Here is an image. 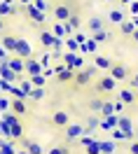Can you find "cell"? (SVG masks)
<instances>
[{
  "label": "cell",
  "instance_id": "32",
  "mask_svg": "<svg viewBox=\"0 0 138 154\" xmlns=\"http://www.w3.org/2000/svg\"><path fill=\"white\" fill-rule=\"evenodd\" d=\"M47 154H70V149L66 147V145H59V147H52Z\"/></svg>",
  "mask_w": 138,
  "mask_h": 154
},
{
  "label": "cell",
  "instance_id": "41",
  "mask_svg": "<svg viewBox=\"0 0 138 154\" xmlns=\"http://www.w3.org/2000/svg\"><path fill=\"white\" fill-rule=\"evenodd\" d=\"M131 40H133V42H136V45H138V28L133 30V33H131Z\"/></svg>",
  "mask_w": 138,
  "mask_h": 154
},
{
  "label": "cell",
  "instance_id": "42",
  "mask_svg": "<svg viewBox=\"0 0 138 154\" xmlns=\"http://www.w3.org/2000/svg\"><path fill=\"white\" fill-rule=\"evenodd\" d=\"M2 30H5V19L0 17V33H2Z\"/></svg>",
  "mask_w": 138,
  "mask_h": 154
},
{
  "label": "cell",
  "instance_id": "26",
  "mask_svg": "<svg viewBox=\"0 0 138 154\" xmlns=\"http://www.w3.org/2000/svg\"><path fill=\"white\" fill-rule=\"evenodd\" d=\"M124 19H127V17H124V12H122V10H112L108 14V21H110V23H115V26H117L119 21H124Z\"/></svg>",
  "mask_w": 138,
  "mask_h": 154
},
{
  "label": "cell",
  "instance_id": "43",
  "mask_svg": "<svg viewBox=\"0 0 138 154\" xmlns=\"http://www.w3.org/2000/svg\"><path fill=\"white\" fill-rule=\"evenodd\" d=\"M133 26H136V28H138V17H136V19H133Z\"/></svg>",
  "mask_w": 138,
  "mask_h": 154
},
{
  "label": "cell",
  "instance_id": "25",
  "mask_svg": "<svg viewBox=\"0 0 138 154\" xmlns=\"http://www.w3.org/2000/svg\"><path fill=\"white\" fill-rule=\"evenodd\" d=\"M45 91H47L45 87H33V89H30V94H28V98L33 100V103H38V100L45 98Z\"/></svg>",
  "mask_w": 138,
  "mask_h": 154
},
{
  "label": "cell",
  "instance_id": "20",
  "mask_svg": "<svg viewBox=\"0 0 138 154\" xmlns=\"http://www.w3.org/2000/svg\"><path fill=\"white\" fill-rule=\"evenodd\" d=\"M19 143L24 145V149H26L28 154H45V149H42V147H40V145L35 143V140H28V138H21Z\"/></svg>",
  "mask_w": 138,
  "mask_h": 154
},
{
  "label": "cell",
  "instance_id": "31",
  "mask_svg": "<svg viewBox=\"0 0 138 154\" xmlns=\"http://www.w3.org/2000/svg\"><path fill=\"white\" fill-rule=\"evenodd\" d=\"M52 33H54L56 38H66V28H63V23L56 21V23H54V28H52Z\"/></svg>",
  "mask_w": 138,
  "mask_h": 154
},
{
  "label": "cell",
  "instance_id": "44",
  "mask_svg": "<svg viewBox=\"0 0 138 154\" xmlns=\"http://www.w3.org/2000/svg\"><path fill=\"white\" fill-rule=\"evenodd\" d=\"M119 2H122V5H127V2H131V0H119Z\"/></svg>",
  "mask_w": 138,
  "mask_h": 154
},
{
  "label": "cell",
  "instance_id": "40",
  "mask_svg": "<svg viewBox=\"0 0 138 154\" xmlns=\"http://www.w3.org/2000/svg\"><path fill=\"white\" fill-rule=\"evenodd\" d=\"M129 152L138 154V140H129Z\"/></svg>",
  "mask_w": 138,
  "mask_h": 154
},
{
  "label": "cell",
  "instance_id": "45",
  "mask_svg": "<svg viewBox=\"0 0 138 154\" xmlns=\"http://www.w3.org/2000/svg\"><path fill=\"white\" fill-rule=\"evenodd\" d=\"M133 140H138V133H133Z\"/></svg>",
  "mask_w": 138,
  "mask_h": 154
},
{
  "label": "cell",
  "instance_id": "23",
  "mask_svg": "<svg viewBox=\"0 0 138 154\" xmlns=\"http://www.w3.org/2000/svg\"><path fill=\"white\" fill-rule=\"evenodd\" d=\"M99 122H101L99 115L87 117V124H84V133H82V135H87V133H91V131H96V128H99Z\"/></svg>",
  "mask_w": 138,
  "mask_h": 154
},
{
  "label": "cell",
  "instance_id": "12",
  "mask_svg": "<svg viewBox=\"0 0 138 154\" xmlns=\"http://www.w3.org/2000/svg\"><path fill=\"white\" fill-rule=\"evenodd\" d=\"M0 47L5 49L7 54H14V47H17V38L2 30V33H0Z\"/></svg>",
  "mask_w": 138,
  "mask_h": 154
},
{
  "label": "cell",
  "instance_id": "15",
  "mask_svg": "<svg viewBox=\"0 0 138 154\" xmlns=\"http://www.w3.org/2000/svg\"><path fill=\"white\" fill-rule=\"evenodd\" d=\"M89 38L94 40L96 45H105V42L110 45V42H112V33H110V30H105V28H101V30H96V33H91Z\"/></svg>",
  "mask_w": 138,
  "mask_h": 154
},
{
  "label": "cell",
  "instance_id": "37",
  "mask_svg": "<svg viewBox=\"0 0 138 154\" xmlns=\"http://www.w3.org/2000/svg\"><path fill=\"white\" fill-rule=\"evenodd\" d=\"M127 82H129V84H131V89H136V91H138V72H133V75L129 77Z\"/></svg>",
  "mask_w": 138,
  "mask_h": 154
},
{
  "label": "cell",
  "instance_id": "38",
  "mask_svg": "<svg viewBox=\"0 0 138 154\" xmlns=\"http://www.w3.org/2000/svg\"><path fill=\"white\" fill-rule=\"evenodd\" d=\"M30 89H33V84H30V82H26V79H21V91H24L26 96L30 94Z\"/></svg>",
  "mask_w": 138,
  "mask_h": 154
},
{
  "label": "cell",
  "instance_id": "48",
  "mask_svg": "<svg viewBox=\"0 0 138 154\" xmlns=\"http://www.w3.org/2000/svg\"><path fill=\"white\" fill-rule=\"evenodd\" d=\"M0 94H2V87H0Z\"/></svg>",
  "mask_w": 138,
  "mask_h": 154
},
{
  "label": "cell",
  "instance_id": "24",
  "mask_svg": "<svg viewBox=\"0 0 138 154\" xmlns=\"http://www.w3.org/2000/svg\"><path fill=\"white\" fill-rule=\"evenodd\" d=\"M99 149L101 154H115L117 145H115V140H103V143H99Z\"/></svg>",
  "mask_w": 138,
  "mask_h": 154
},
{
  "label": "cell",
  "instance_id": "17",
  "mask_svg": "<svg viewBox=\"0 0 138 154\" xmlns=\"http://www.w3.org/2000/svg\"><path fill=\"white\" fill-rule=\"evenodd\" d=\"M14 54H17V56H21V58H26V56H30V54H33V49H30V45L26 42V40L17 38V47H14Z\"/></svg>",
  "mask_w": 138,
  "mask_h": 154
},
{
  "label": "cell",
  "instance_id": "1",
  "mask_svg": "<svg viewBox=\"0 0 138 154\" xmlns=\"http://www.w3.org/2000/svg\"><path fill=\"white\" fill-rule=\"evenodd\" d=\"M75 12V2L73 0H56L54 5H52V17H54V21H68L70 14Z\"/></svg>",
  "mask_w": 138,
  "mask_h": 154
},
{
  "label": "cell",
  "instance_id": "13",
  "mask_svg": "<svg viewBox=\"0 0 138 154\" xmlns=\"http://www.w3.org/2000/svg\"><path fill=\"white\" fill-rule=\"evenodd\" d=\"M5 66L10 68L14 75H24V58L21 56H12V58H5Z\"/></svg>",
  "mask_w": 138,
  "mask_h": 154
},
{
  "label": "cell",
  "instance_id": "3",
  "mask_svg": "<svg viewBox=\"0 0 138 154\" xmlns=\"http://www.w3.org/2000/svg\"><path fill=\"white\" fill-rule=\"evenodd\" d=\"M131 72H133V70H131L129 66H124V63H119V61H115V63L110 66V70H108V75L112 77L117 84H124L129 77H131Z\"/></svg>",
  "mask_w": 138,
  "mask_h": 154
},
{
  "label": "cell",
  "instance_id": "4",
  "mask_svg": "<svg viewBox=\"0 0 138 154\" xmlns=\"http://www.w3.org/2000/svg\"><path fill=\"white\" fill-rule=\"evenodd\" d=\"M117 87H119V84H117V82H115V79L108 75V72H105L103 77H99V79L94 82V91H96V94H101V96H105V94H112V91H117Z\"/></svg>",
  "mask_w": 138,
  "mask_h": 154
},
{
  "label": "cell",
  "instance_id": "22",
  "mask_svg": "<svg viewBox=\"0 0 138 154\" xmlns=\"http://www.w3.org/2000/svg\"><path fill=\"white\" fill-rule=\"evenodd\" d=\"M117 26H119V33H122L124 38H131V33L136 30V26H133V21H131V19H124V21H119Z\"/></svg>",
  "mask_w": 138,
  "mask_h": 154
},
{
  "label": "cell",
  "instance_id": "14",
  "mask_svg": "<svg viewBox=\"0 0 138 154\" xmlns=\"http://www.w3.org/2000/svg\"><path fill=\"white\" fill-rule=\"evenodd\" d=\"M54 42H56V35H54L52 30H47V28H42V30H40V45L47 49V51L54 47Z\"/></svg>",
  "mask_w": 138,
  "mask_h": 154
},
{
  "label": "cell",
  "instance_id": "28",
  "mask_svg": "<svg viewBox=\"0 0 138 154\" xmlns=\"http://www.w3.org/2000/svg\"><path fill=\"white\" fill-rule=\"evenodd\" d=\"M115 110H112V103L110 100H103V105H101V110H99V117H108V115H112Z\"/></svg>",
  "mask_w": 138,
  "mask_h": 154
},
{
  "label": "cell",
  "instance_id": "8",
  "mask_svg": "<svg viewBox=\"0 0 138 154\" xmlns=\"http://www.w3.org/2000/svg\"><path fill=\"white\" fill-rule=\"evenodd\" d=\"M38 72H42V66H40V61L35 56H33V54H30V56H26L24 58V75H38Z\"/></svg>",
  "mask_w": 138,
  "mask_h": 154
},
{
  "label": "cell",
  "instance_id": "29",
  "mask_svg": "<svg viewBox=\"0 0 138 154\" xmlns=\"http://www.w3.org/2000/svg\"><path fill=\"white\" fill-rule=\"evenodd\" d=\"M7 14H17V7H12L10 2H0V17H7Z\"/></svg>",
  "mask_w": 138,
  "mask_h": 154
},
{
  "label": "cell",
  "instance_id": "39",
  "mask_svg": "<svg viewBox=\"0 0 138 154\" xmlns=\"http://www.w3.org/2000/svg\"><path fill=\"white\" fill-rule=\"evenodd\" d=\"M66 45H68V49H70V51L80 47V42H77V40H73V38H68V40H66Z\"/></svg>",
  "mask_w": 138,
  "mask_h": 154
},
{
  "label": "cell",
  "instance_id": "46",
  "mask_svg": "<svg viewBox=\"0 0 138 154\" xmlns=\"http://www.w3.org/2000/svg\"><path fill=\"white\" fill-rule=\"evenodd\" d=\"M19 154H28V152H26V149H24V152H19Z\"/></svg>",
  "mask_w": 138,
  "mask_h": 154
},
{
  "label": "cell",
  "instance_id": "36",
  "mask_svg": "<svg viewBox=\"0 0 138 154\" xmlns=\"http://www.w3.org/2000/svg\"><path fill=\"white\" fill-rule=\"evenodd\" d=\"M10 91H12V98H28L21 89H17V87H10Z\"/></svg>",
  "mask_w": 138,
  "mask_h": 154
},
{
  "label": "cell",
  "instance_id": "33",
  "mask_svg": "<svg viewBox=\"0 0 138 154\" xmlns=\"http://www.w3.org/2000/svg\"><path fill=\"white\" fill-rule=\"evenodd\" d=\"M10 100H12V98L0 96V112H7V110H10Z\"/></svg>",
  "mask_w": 138,
  "mask_h": 154
},
{
  "label": "cell",
  "instance_id": "6",
  "mask_svg": "<svg viewBox=\"0 0 138 154\" xmlns=\"http://www.w3.org/2000/svg\"><path fill=\"white\" fill-rule=\"evenodd\" d=\"M49 124L54 126V128H66V126L70 124V115L68 110H54L49 117Z\"/></svg>",
  "mask_w": 138,
  "mask_h": 154
},
{
  "label": "cell",
  "instance_id": "21",
  "mask_svg": "<svg viewBox=\"0 0 138 154\" xmlns=\"http://www.w3.org/2000/svg\"><path fill=\"white\" fill-rule=\"evenodd\" d=\"M89 33H96V30H101V28H105V19L103 17H89Z\"/></svg>",
  "mask_w": 138,
  "mask_h": 154
},
{
  "label": "cell",
  "instance_id": "10",
  "mask_svg": "<svg viewBox=\"0 0 138 154\" xmlns=\"http://www.w3.org/2000/svg\"><path fill=\"white\" fill-rule=\"evenodd\" d=\"M21 138H24V122H21V117H17L10 122V140L19 143Z\"/></svg>",
  "mask_w": 138,
  "mask_h": 154
},
{
  "label": "cell",
  "instance_id": "16",
  "mask_svg": "<svg viewBox=\"0 0 138 154\" xmlns=\"http://www.w3.org/2000/svg\"><path fill=\"white\" fill-rule=\"evenodd\" d=\"M91 63L99 68V70H105V72H108V70H110V66H112L115 61H112L110 56H103V54H94V61H91Z\"/></svg>",
  "mask_w": 138,
  "mask_h": 154
},
{
  "label": "cell",
  "instance_id": "9",
  "mask_svg": "<svg viewBox=\"0 0 138 154\" xmlns=\"http://www.w3.org/2000/svg\"><path fill=\"white\" fill-rule=\"evenodd\" d=\"M80 26H82V14H80L77 10L70 14L68 21H63V28H66V35H73L75 30H80Z\"/></svg>",
  "mask_w": 138,
  "mask_h": 154
},
{
  "label": "cell",
  "instance_id": "5",
  "mask_svg": "<svg viewBox=\"0 0 138 154\" xmlns=\"http://www.w3.org/2000/svg\"><path fill=\"white\" fill-rule=\"evenodd\" d=\"M24 12H26V17H28V21L33 23V26H40V28L47 26V14H45L42 10H38V7H33L30 2L24 7Z\"/></svg>",
  "mask_w": 138,
  "mask_h": 154
},
{
  "label": "cell",
  "instance_id": "30",
  "mask_svg": "<svg viewBox=\"0 0 138 154\" xmlns=\"http://www.w3.org/2000/svg\"><path fill=\"white\" fill-rule=\"evenodd\" d=\"M45 79H47V77L42 75V72H38V75H30V84H33V87H45Z\"/></svg>",
  "mask_w": 138,
  "mask_h": 154
},
{
  "label": "cell",
  "instance_id": "35",
  "mask_svg": "<svg viewBox=\"0 0 138 154\" xmlns=\"http://www.w3.org/2000/svg\"><path fill=\"white\" fill-rule=\"evenodd\" d=\"M82 49H89V51H96V49H99V45H96L94 40L89 38V42H82Z\"/></svg>",
  "mask_w": 138,
  "mask_h": 154
},
{
  "label": "cell",
  "instance_id": "19",
  "mask_svg": "<svg viewBox=\"0 0 138 154\" xmlns=\"http://www.w3.org/2000/svg\"><path fill=\"white\" fill-rule=\"evenodd\" d=\"M82 133H84V126H80V124H68L66 126V140H77Z\"/></svg>",
  "mask_w": 138,
  "mask_h": 154
},
{
  "label": "cell",
  "instance_id": "2",
  "mask_svg": "<svg viewBox=\"0 0 138 154\" xmlns=\"http://www.w3.org/2000/svg\"><path fill=\"white\" fill-rule=\"evenodd\" d=\"M96 72H101V70H99L96 66H94V63H91V66H84V68H80V70H75V77H73V82H70V84H73L75 89H82V87H87L89 82H91V79L96 77Z\"/></svg>",
  "mask_w": 138,
  "mask_h": 154
},
{
  "label": "cell",
  "instance_id": "11",
  "mask_svg": "<svg viewBox=\"0 0 138 154\" xmlns=\"http://www.w3.org/2000/svg\"><path fill=\"white\" fill-rule=\"evenodd\" d=\"M10 110H12L17 117H26V115H28L26 98H12V100H10Z\"/></svg>",
  "mask_w": 138,
  "mask_h": 154
},
{
  "label": "cell",
  "instance_id": "34",
  "mask_svg": "<svg viewBox=\"0 0 138 154\" xmlns=\"http://www.w3.org/2000/svg\"><path fill=\"white\" fill-rule=\"evenodd\" d=\"M112 140H115V143H117V140H127L124 131H119V128H112Z\"/></svg>",
  "mask_w": 138,
  "mask_h": 154
},
{
  "label": "cell",
  "instance_id": "18",
  "mask_svg": "<svg viewBox=\"0 0 138 154\" xmlns=\"http://www.w3.org/2000/svg\"><path fill=\"white\" fill-rule=\"evenodd\" d=\"M119 100H122V103H124V105H133V103H136V89H119Z\"/></svg>",
  "mask_w": 138,
  "mask_h": 154
},
{
  "label": "cell",
  "instance_id": "7",
  "mask_svg": "<svg viewBox=\"0 0 138 154\" xmlns=\"http://www.w3.org/2000/svg\"><path fill=\"white\" fill-rule=\"evenodd\" d=\"M54 75H56V82H59V84H70L73 77H75V70L70 66H56L54 68Z\"/></svg>",
  "mask_w": 138,
  "mask_h": 154
},
{
  "label": "cell",
  "instance_id": "47",
  "mask_svg": "<svg viewBox=\"0 0 138 154\" xmlns=\"http://www.w3.org/2000/svg\"><path fill=\"white\" fill-rule=\"evenodd\" d=\"M136 103H138V91H136Z\"/></svg>",
  "mask_w": 138,
  "mask_h": 154
},
{
  "label": "cell",
  "instance_id": "27",
  "mask_svg": "<svg viewBox=\"0 0 138 154\" xmlns=\"http://www.w3.org/2000/svg\"><path fill=\"white\" fill-rule=\"evenodd\" d=\"M101 105H103V98H101V94H99V96H96V98H91V100H89V110H91L94 115H99Z\"/></svg>",
  "mask_w": 138,
  "mask_h": 154
}]
</instances>
